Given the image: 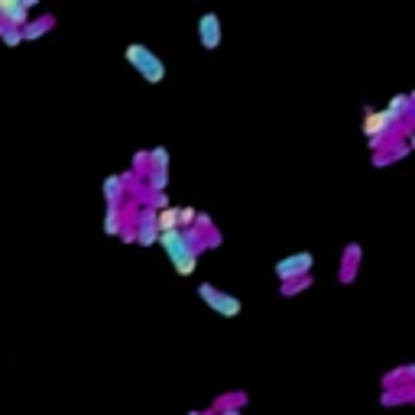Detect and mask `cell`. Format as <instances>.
Returning a JSON list of instances; mask_svg holds the SVG:
<instances>
[{
	"mask_svg": "<svg viewBox=\"0 0 415 415\" xmlns=\"http://www.w3.org/2000/svg\"><path fill=\"white\" fill-rule=\"evenodd\" d=\"M0 39H3V46H20L23 39H20V30H13V26H3V23H0Z\"/></svg>",
	"mask_w": 415,
	"mask_h": 415,
	"instance_id": "22",
	"label": "cell"
},
{
	"mask_svg": "<svg viewBox=\"0 0 415 415\" xmlns=\"http://www.w3.org/2000/svg\"><path fill=\"white\" fill-rule=\"evenodd\" d=\"M156 237H160V231H156V208L143 204L139 211H133V240L139 247H153Z\"/></svg>",
	"mask_w": 415,
	"mask_h": 415,
	"instance_id": "6",
	"label": "cell"
},
{
	"mask_svg": "<svg viewBox=\"0 0 415 415\" xmlns=\"http://www.w3.org/2000/svg\"><path fill=\"white\" fill-rule=\"evenodd\" d=\"M156 244L166 250V256L172 260V267L179 276H192L195 267H198V253L204 250V237L198 227L192 231H169V234H160Z\"/></svg>",
	"mask_w": 415,
	"mask_h": 415,
	"instance_id": "1",
	"label": "cell"
},
{
	"mask_svg": "<svg viewBox=\"0 0 415 415\" xmlns=\"http://www.w3.org/2000/svg\"><path fill=\"white\" fill-rule=\"evenodd\" d=\"M386 114L393 120H412V95H396V97H389V104L383 107Z\"/></svg>",
	"mask_w": 415,
	"mask_h": 415,
	"instance_id": "11",
	"label": "cell"
},
{
	"mask_svg": "<svg viewBox=\"0 0 415 415\" xmlns=\"http://www.w3.org/2000/svg\"><path fill=\"white\" fill-rule=\"evenodd\" d=\"M224 39V30H221V17L218 13H202L198 17V43H202L204 52H214Z\"/></svg>",
	"mask_w": 415,
	"mask_h": 415,
	"instance_id": "8",
	"label": "cell"
},
{
	"mask_svg": "<svg viewBox=\"0 0 415 415\" xmlns=\"http://www.w3.org/2000/svg\"><path fill=\"white\" fill-rule=\"evenodd\" d=\"M52 30H55V17L46 13V17H36V20H30L23 26L20 39H39V36H46V32H52Z\"/></svg>",
	"mask_w": 415,
	"mask_h": 415,
	"instance_id": "9",
	"label": "cell"
},
{
	"mask_svg": "<svg viewBox=\"0 0 415 415\" xmlns=\"http://www.w3.org/2000/svg\"><path fill=\"white\" fill-rule=\"evenodd\" d=\"M156 231L160 234H169V231H179V208H162L156 211Z\"/></svg>",
	"mask_w": 415,
	"mask_h": 415,
	"instance_id": "14",
	"label": "cell"
},
{
	"mask_svg": "<svg viewBox=\"0 0 415 415\" xmlns=\"http://www.w3.org/2000/svg\"><path fill=\"white\" fill-rule=\"evenodd\" d=\"M198 224V211L195 208H179V231H192Z\"/></svg>",
	"mask_w": 415,
	"mask_h": 415,
	"instance_id": "20",
	"label": "cell"
},
{
	"mask_svg": "<svg viewBox=\"0 0 415 415\" xmlns=\"http://www.w3.org/2000/svg\"><path fill=\"white\" fill-rule=\"evenodd\" d=\"M399 383L412 386V363H405V367H399V370H393V373H386V376H383L386 389H399Z\"/></svg>",
	"mask_w": 415,
	"mask_h": 415,
	"instance_id": "15",
	"label": "cell"
},
{
	"mask_svg": "<svg viewBox=\"0 0 415 415\" xmlns=\"http://www.w3.org/2000/svg\"><path fill=\"white\" fill-rule=\"evenodd\" d=\"M189 415H214V412H189Z\"/></svg>",
	"mask_w": 415,
	"mask_h": 415,
	"instance_id": "24",
	"label": "cell"
},
{
	"mask_svg": "<svg viewBox=\"0 0 415 415\" xmlns=\"http://www.w3.org/2000/svg\"><path fill=\"white\" fill-rule=\"evenodd\" d=\"M149 169H162V172H169V149H166V146L149 149ZM149 169H146V172H149Z\"/></svg>",
	"mask_w": 415,
	"mask_h": 415,
	"instance_id": "17",
	"label": "cell"
},
{
	"mask_svg": "<svg viewBox=\"0 0 415 415\" xmlns=\"http://www.w3.org/2000/svg\"><path fill=\"white\" fill-rule=\"evenodd\" d=\"M124 198H127V192H124L120 179H117V175H107V179H104V202H107V208H124Z\"/></svg>",
	"mask_w": 415,
	"mask_h": 415,
	"instance_id": "13",
	"label": "cell"
},
{
	"mask_svg": "<svg viewBox=\"0 0 415 415\" xmlns=\"http://www.w3.org/2000/svg\"><path fill=\"white\" fill-rule=\"evenodd\" d=\"M104 234L107 237H120V234H124V208H107V214H104Z\"/></svg>",
	"mask_w": 415,
	"mask_h": 415,
	"instance_id": "16",
	"label": "cell"
},
{
	"mask_svg": "<svg viewBox=\"0 0 415 415\" xmlns=\"http://www.w3.org/2000/svg\"><path fill=\"white\" fill-rule=\"evenodd\" d=\"M412 399V386H405L403 393H383V405H399V403H409Z\"/></svg>",
	"mask_w": 415,
	"mask_h": 415,
	"instance_id": "21",
	"label": "cell"
},
{
	"mask_svg": "<svg viewBox=\"0 0 415 415\" xmlns=\"http://www.w3.org/2000/svg\"><path fill=\"white\" fill-rule=\"evenodd\" d=\"M311 286H315V282H311V276L296 279V282H282V286H279V296H282V298L298 296V292H305V289H311Z\"/></svg>",
	"mask_w": 415,
	"mask_h": 415,
	"instance_id": "18",
	"label": "cell"
},
{
	"mask_svg": "<svg viewBox=\"0 0 415 415\" xmlns=\"http://www.w3.org/2000/svg\"><path fill=\"white\" fill-rule=\"evenodd\" d=\"M146 169H149V149H137V153H133V175H146Z\"/></svg>",
	"mask_w": 415,
	"mask_h": 415,
	"instance_id": "19",
	"label": "cell"
},
{
	"mask_svg": "<svg viewBox=\"0 0 415 415\" xmlns=\"http://www.w3.org/2000/svg\"><path fill=\"white\" fill-rule=\"evenodd\" d=\"M357 263H360V247L347 244V250H344V269L338 273L341 286H351V282H354V276H357Z\"/></svg>",
	"mask_w": 415,
	"mask_h": 415,
	"instance_id": "10",
	"label": "cell"
},
{
	"mask_svg": "<svg viewBox=\"0 0 415 415\" xmlns=\"http://www.w3.org/2000/svg\"><path fill=\"white\" fill-rule=\"evenodd\" d=\"M363 137L370 139V149L373 153H380L386 143H393L396 137V127H399V120H393L386 110H376V107H363Z\"/></svg>",
	"mask_w": 415,
	"mask_h": 415,
	"instance_id": "3",
	"label": "cell"
},
{
	"mask_svg": "<svg viewBox=\"0 0 415 415\" xmlns=\"http://www.w3.org/2000/svg\"><path fill=\"white\" fill-rule=\"evenodd\" d=\"M405 153H409V139H405V143H389L386 149H380V153H373V166L399 162V160H405Z\"/></svg>",
	"mask_w": 415,
	"mask_h": 415,
	"instance_id": "12",
	"label": "cell"
},
{
	"mask_svg": "<svg viewBox=\"0 0 415 415\" xmlns=\"http://www.w3.org/2000/svg\"><path fill=\"white\" fill-rule=\"evenodd\" d=\"M30 7H36V0H0V23L23 30L30 23Z\"/></svg>",
	"mask_w": 415,
	"mask_h": 415,
	"instance_id": "7",
	"label": "cell"
},
{
	"mask_svg": "<svg viewBox=\"0 0 415 415\" xmlns=\"http://www.w3.org/2000/svg\"><path fill=\"white\" fill-rule=\"evenodd\" d=\"M198 298H202L211 311H218L221 318H237V315L244 311V302H240V298L224 292V289H218V286H211V282H202V286H198Z\"/></svg>",
	"mask_w": 415,
	"mask_h": 415,
	"instance_id": "4",
	"label": "cell"
},
{
	"mask_svg": "<svg viewBox=\"0 0 415 415\" xmlns=\"http://www.w3.org/2000/svg\"><path fill=\"white\" fill-rule=\"evenodd\" d=\"M124 59H127V65H133V72H137L146 85H162V81H166V62H162L160 52H153L149 46L130 43L127 49H124Z\"/></svg>",
	"mask_w": 415,
	"mask_h": 415,
	"instance_id": "2",
	"label": "cell"
},
{
	"mask_svg": "<svg viewBox=\"0 0 415 415\" xmlns=\"http://www.w3.org/2000/svg\"><path fill=\"white\" fill-rule=\"evenodd\" d=\"M221 415H240V409H224Z\"/></svg>",
	"mask_w": 415,
	"mask_h": 415,
	"instance_id": "23",
	"label": "cell"
},
{
	"mask_svg": "<svg viewBox=\"0 0 415 415\" xmlns=\"http://www.w3.org/2000/svg\"><path fill=\"white\" fill-rule=\"evenodd\" d=\"M311 267H315V253L298 250V253H289L286 260H279L276 276H279V282H296V279L311 276Z\"/></svg>",
	"mask_w": 415,
	"mask_h": 415,
	"instance_id": "5",
	"label": "cell"
}]
</instances>
